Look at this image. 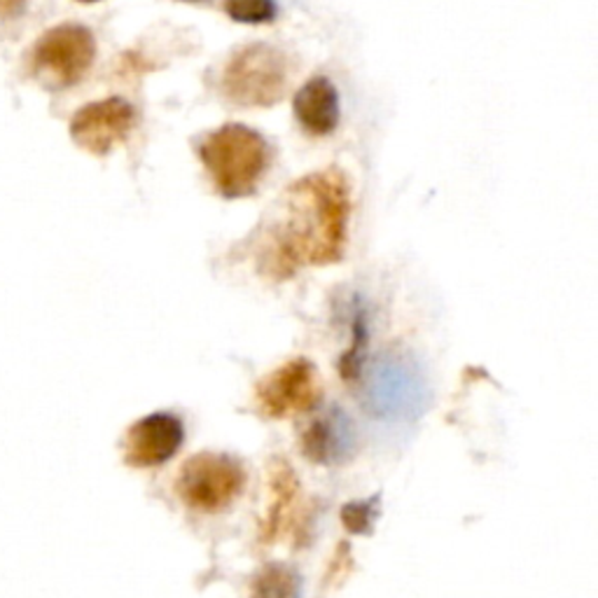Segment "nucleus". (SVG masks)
Instances as JSON below:
<instances>
[{"label": "nucleus", "mask_w": 598, "mask_h": 598, "mask_svg": "<svg viewBox=\"0 0 598 598\" xmlns=\"http://www.w3.org/2000/svg\"><path fill=\"white\" fill-rule=\"evenodd\" d=\"M349 330L351 343L339 360V372L343 381H360L367 367V347H370V309L360 295H353L349 305Z\"/></svg>", "instance_id": "13"}, {"label": "nucleus", "mask_w": 598, "mask_h": 598, "mask_svg": "<svg viewBox=\"0 0 598 598\" xmlns=\"http://www.w3.org/2000/svg\"><path fill=\"white\" fill-rule=\"evenodd\" d=\"M299 479L286 461H271L269 468V505L260 528V540L273 545L286 536L299 500Z\"/></svg>", "instance_id": "12"}, {"label": "nucleus", "mask_w": 598, "mask_h": 598, "mask_svg": "<svg viewBox=\"0 0 598 598\" xmlns=\"http://www.w3.org/2000/svg\"><path fill=\"white\" fill-rule=\"evenodd\" d=\"M225 14L237 21V24H271V21L279 17V6L276 0H225L222 3Z\"/></svg>", "instance_id": "15"}, {"label": "nucleus", "mask_w": 598, "mask_h": 598, "mask_svg": "<svg viewBox=\"0 0 598 598\" xmlns=\"http://www.w3.org/2000/svg\"><path fill=\"white\" fill-rule=\"evenodd\" d=\"M358 432L351 417L341 407H328L307 426L302 451L316 466H341L353 456Z\"/></svg>", "instance_id": "10"}, {"label": "nucleus", "mask_w": 598, "mask_h": 598, "mask_svg": "<svg viewBox=\"0 0 598 598\" xmlns=\"http://www.w3.org/2000/svg\"><path fill=\"white\" fill-rule=\"evenodd\" d=\"M182 3H190V6H206V3H211V0H182Z\"/></svg>", "instance_id": "18"}, {"label": "nucleus", "mask_w": 598, "mask_h": 598, "mask_svg": "<svg viewBox=\"0 0 598 598\" xmlns=\"http://www.w3.org/2000/svg\"><path fill=\"white\" fill-rule=\"evenodd\" d=\"M273 218L256 241L258 271L288 281L307 267L343 260L349 241L351 195L341 171L328 169L295 180Z\"/></svg>", "instance_id": "1"}, {"label": "nucleus", "mask_w": 598, "mask_h": 598, "mask_svg": "<svg viewBox=\"0 0 598 598\" xmlns=\"http://www.w3.org/2000/svg\"><path fill=\"white\" fill-rule=\"evenodd\" d=\"M136 127V108L120 99L91 101L80 108L71 118V138L82 150L103 157L114 146L127 141V136Z\"/></svg>", "instance_id": "8"}, {"label": "nucleus", "mask_w": 598, "mask_h": 598, "mask_svg": "<svg viewBox=\"0 0 598 598\" xmlns=\"http://www.w3.org/2000/svg\"><path fill=\"white\" fill-rule=\"evenodd\" d=\"M197 155L209 171L216 192L229 201L256 195L273 157L267 138L239 122L206 133L197 146Z\"/></svg>", "instance_id": "2"}, {"label": "nucleus", "mask_w": 598, "mask_h": 598, "mask_svg": "<svg viewBox=\"0 0 598 598\" xmlns=\"http://www.w3.org/2000/svg\"><path fill=\"white\" fill-rule=\"evenodd\" d=\"M252 598H299L302 596V578L286 564L265 566L250 589Z\"/></svg>", "instance_id": "14"}, {"label": "nucleus", "mask_w": 598, "mask_h": 598, "mask_svg": "<svg viewBox=\"0 0 598 598\" xmlns=\"http://www.w3.org/2000/svg\"><path fill=\"white\" fill-rule=\"evenodd\" d=\"M97 59V38L82 24H61L42 33L33 44L31 76L48 89L78 84Z\"/></svg>", "instance_id": "5"}, {"label": "nucleus", "mask_w": 598, "mask_h": 598, "mask_svg": "<svg viewBox=\"0 0 598 598\" xmlns=\"http://www.w3.org/2000/svg\"><path fill=\"white\" fill-rule=\"evenodd\" d=\"M377 515H379V498H370L362 502H349L347 508L341 510V521L347 526V531L367 536L372 534Z\"/></svg>", "instance_id": "16"}, {"label": "nucleus", "mask_w": 598, "mask_h": 598, "mask_svg": "<svg viewBox=\"0 0 598 598\" xmlns=\"http://www.w3.org/2000/svg\"><path fill=\"white\" fill-rule=\"evenodd\" d=\"M320 400V379L316 365L295 358L265 377L256 388L260 413L269 419H288L313 409Z\"/></svg>", "instance_id": "7"}, {"label": "nucleus", "mask_w": 598, "mask_h": 598, "mask_svg": "<svg viewBox=\"0 0 598 598\" xmlns=\"http://www.w3.org/2000/svg\"><path fill=\"white\" fill-rule=\"evenodd\" d=\"M290 57L267 42L239 48L220 73L222 97L239 108H271L290 84Z\"/></svg>", "instance_id": "4"}, {"label": "nucleus", "mask_w": 598, "mask_h": 598, "mask_svg": "<svg viewBox=\"0 0 598 598\" xmlns=\"http://www.w3.org/2000/svg\"><path fill=\"white\" fill-rule=\"evenodd\" d=\"M186 426L171 411H157L136 421L124 437V461L133 468H157L178 454Z\"/></svg>", "instance_id": "9"}, {"label": "nucleus", "mask_w": 598, "mask_h": 598, "mask_svg": "<svg viewBox=\"0 0 598 598\" xmlns=\"http://www.w3.org/2000/svg\"><path fill=\"white\" fill-rule=\"evenodd\" d=\"M80 3H99V0H80Z\"/></svg>", "instance_id": "19"}, {"label": "nucleus", "mask_w": 598, "mask_h": 598, "mask_svg": "<svg viewBox=\"0 0 598 598\" xmlns=\"http://www.w3.org/2000/svg\"><path fill=\"white\" fill-rule=\"evenodd\" d=\"M29 0H0V21H12L27 12Z\"/></svg>", "instance_id": "17"}, {"label": "nucleus", "mask_w": 598, "mask_h": 598, "mask_svg": "<svg viewBox=\"0 0 598 598\" xmlns=\"http://www.w3.org/2000/svg\"><path fill=\"white\" fill-rule=\"evenodd\" d=\"M246 489V468L232 454L203 451L182 464L176 491L180 500L199 512L229 508Z\"/></svg>", "instance_id": "6"}, {"label": "nucleus", "mask_w": 598, "mask_h": 598, "mask_svg": "<svg viewBox=\"0 0 598 598\" xmlns=\"http://www.w3.org/2000/svg\"><path fill=\"white\" fill-rule=\"evenodd\" d=\"M292 112L297 124L309 136L323 138L339 127L341 108L339 91L326 76H316L307 80L292 99Z\"/></svg>", "instance_id": "11"}, {"label": "nucleus", "mask_w": 598, "mask_h": 598, "mask_svg": "<svg viewBox=\"0 0 598 598\" xmlns=\"http://www.w3.org/2000/svg\"><path fill=\"white\" fill-rule=\"evenodd\" d=\"M362 407L381 421H413L430 402L428 379L409 353L383 351L362 375Z\"/></svg>", "instance_id": "3"}]
</instances>
